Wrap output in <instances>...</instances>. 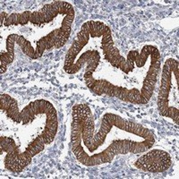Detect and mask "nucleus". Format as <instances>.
Returning <instances> with one entry per match:
<instances>
[{
	"label": "nucleus",
	"instance_id": "nucleus-1",
	"mask_svg": "<svg viewBox=\"0 0 179 179\" xmlns=\"http://www.w3.org/2000/svg\"><path fill=\"white\" fill-rule=\"evenodd\" d=\"M139 169L151 172L160 173L168 169L171 166L170 155L164 151L153 150L147 154L140 157L134 163Z\"/></svg>",
	"mask_w": 179,
	"mask_h": 179
},
{
	"label": "nucleus",
	"instance_id": "nucleus-2",
	"mask_svg": "<svg viewBox=\"0 0 179 179\" xmlns=\"http://www.w3.org/2000/svg\"><path fill=\"white\" fill-rule=\"evenodd\" d=\"M18 34H10L7 39V53L10 56V59L8 61V65L12 64L15 59V45L16 44V39L18 38Z\"/></svg>",
	"mask_w": 179,
	"mask_h": 179
},
{
	"label": "nucleus",
	"instance_id": "nucleus-3",
	"mask_svg": "<svg viewBox=\"0 0 179 179\" xmlns=\"http://www.w3.org/2000/svg\"><path fill=\"white\" fill-rule=\"evenodd\" d=\"M108 32H111V29L108 25H106V27L103 30H101L100 31H99V32H97L95 34H92V35H90V36H91L92 38H99V37H102L103 35H105Z\"/></svg>",
	"mask_w": 179,
	"mask_h": 179
},
{
	"label": "nucleus",
	"instance_id": "nucleus-4",
	"mask_svg": "<svg viewBox=\"0 0 179 179\" xmlns=\"http://www.w3.org/2000/svg\"><path fill=\"white\" fill-rule=\"evenodd\" d=\"M8 15H7L6 12H2V13H1V23H0V24H1V26L4 25V23H5L6 19L8 17Z\"/></svg>",
	"mask_w": 179,
	"mask_h": 179
},
{
	"label": "nucleus",
	"instance_id": "nucleus-5",
	"mask_svg": "<svg viewBox=\"0 0 179 179\" xmlns=\"http://www.w3.org/2000/svg\"><path fill=\"white\" fill-rule=\"evenodd\" d=\"M0 64H1V69H0V73H6L7 68V65L6 63H0Z\"/></svg>",
	"mask_w": 179,
	"mask_h": 179
}]
</instances>
